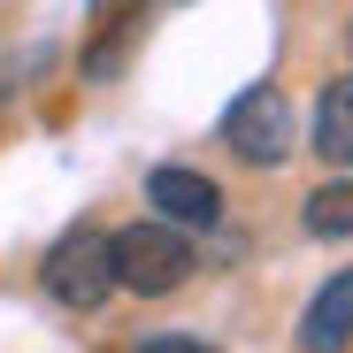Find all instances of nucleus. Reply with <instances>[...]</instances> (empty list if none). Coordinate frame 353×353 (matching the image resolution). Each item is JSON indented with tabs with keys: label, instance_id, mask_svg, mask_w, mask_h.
Here are the masks:
<instances>
[{
	"label": "nucleus",
	"instance_id": "obj_1",
	"mask_svg": "<svg viewBox=\"0 0 353 353\" xmlns=\"http://www.w3.org/2000/svg\"><path fill=\"white\" fill-rule=\"evenodd\" d=\"M115 284L123 292H139V300H169L176 284L192 276V239L176 223H131V230H115Z\"/></svg>",
	"mask_w": 353,
	"mask_h": 353
},
{
	"label": "nucleus",
	"instance_id": "obj_2",
	"mask_svg": "<svg viewBox=\"0 0 353 353\" xmlns=\"http://www.w3.org/2000/svg\"><path fill=\"white\" fill-rule=\"evenodd\" d=\"M39 276H46V292H54V300H62V307L92 315V307L108 300V292H115V246H108V230H92V223L62 230Z\"/></svg>",
	"mask_w": 353,
	"mask_h": 353
},
{
	"label": "nucleus",
	"instance_id": "obj_3",
	"mask_svg": "<svg viewBox=\"0 0 353 353\" xmlns=\"http://www.w3.org/2000/svg\"><path fill=\"white\" fill-rule=\"evenodd\" d=\"M223 146L239 154L246 169H276L292 154V100L276 85H246L239 100L223 108Z\"/></svg>",
	"mask_w": 353,
	"mask_h": 353
},
{
	"label": "nucleus",
	"instance_id": "obj_4",
	"mask_svg": "<svg viewBox=\"0 0 353 353\" xmlns=\"http://www.w3.org/2000/svg\"><path fill=\"white\" fill-rule=\"evenodd\" d=\"M146 200H154V215L176 223V230H215V223H223V185L200 176V169H185V161H161V169L146 176Z\"/></svg>",
	"mask_w": 353,
	"mask_h": 353
},
{
	"label": "nucleus",
	"instance_id": "obj_5",
	"mask_svg": "<svg viewBox=\"0 0 353 353\" xmlns=\"http://www.w3.org/2000/svg\"><path fill=\"white\" fill-rule=\"evenodd\" d=\"M345 345H353V269H338L300 315V353H345Z\"/></svg>",
	"mask_w": 353,
	"mask_h": 353
},
{
	"label": "nucleus",
	"instance_id": "obj_6",
	"mask_svg": "<svg viewBox=\"0 0 353 353\" xmlns=\"http://www.w3.org/2000/svg\"><path fill=\"white\" fill-rule=\"evenodd\" d=\"M315 154L330 169H353V77H330L315 100Z\"/></svg>",
	"mask_w": 353,
	"mask_h": 353
},
{
	"label": "nucleus",
	"instance_id": "obj_7",
	"mask_svg": "<svg viewBox=\"0 0 353 353\" xmlns=\"http://www.w3.org/2000/svg\"><path fill=\"white\" fill-rule=\"evenodd\" d=\"M300 223H307V239H353V176L315 185L307 208H300Z\"/></svg>",
	"mask_w": 353,
	"mask_h": 353
},
{
	"label": "nucleus",
	"instance_id": "obj_8",
	"mask_svg": "<svg viewBox=\"0 0 353 353\" xmlns=\"http://www.w3.org/2000/svg\"><path fill=\"white\" fill-rule=\"evenodd\" d=\"M139 353H215V345H200V338H146Z\"/></svg>",
	"mask_w": 353,
	"mask_h": 353
},
{
	"label": "nucleus",
	"instance_id": "obj_9",
	"mask_svg": "<svg viewBox=\"0 0 353 353\" xmlns=\"http://www.w3.org/2000/svg\"><path fill=\"white\" fill-rule=\"evenodd\" d=\"M345 54H353V23H345Z\"/></svg>",
	"mask_w": 353,
	"mask_h": 353
},
{
	"label": "nucleus",
	"instance_id": "obj_10",
	"mask_svg": "<svg viewBox=\"0 0 353 353\" xmlns=\"http://www.w3.org/2000/svg\"><path fill=\"white\" fill-rule=\"evenodd\" d=\"M100 8H115V0H100Z\"/></svg>",
	"mask_w": 353,
	"mask_h": 353
}]
</instances>
